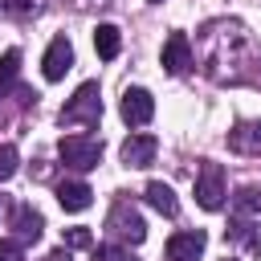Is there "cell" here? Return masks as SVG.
Returning a JSON list of instances; mask_svg holds the SVG:
<instances>
[{
  "label": "cell",
  "mask_w": 261,
  "mask_h": 261,
  "mask_svg": "<svg viewBox=\"0 0 261 261\" xmlns=\"http://www.w3.org/2000/svg\"><path fill=\"white\" fill-rule=\"evenodd\" d=\"M118 114H122L130 126H143V122H151V114H155V98H151L143 86H130V90L122 94V106H118Z\"/></svg>",
  "instance_id": "8992f818"
},
{
  "label": "cell",
  "mask_w": 261,
  "mask_h": 261,
  "mask_svg": "<svg viewBox=\"0 0 261 261\" xmlns=\"http://www.w3.org/2000/svg\"><path fill=\"white\" fill-rule=\"evenodd\" d=\"M143 196H147V204H151L155 212H163V216H175V212H179V200H175V192H171L163 179H151Z\"/></svg>",
  "instance_id": "4fadbf2b"
},
{
  "label": "cell",
  "mask_w": 261,
  "mask_h": 261,
  "mask_svg": "<svg viewBox=\"0 0 261 261\" xmlns=\"http://www.w3.org/2000/svg\"><path fill=\"white\" fill-rule=\"evenodd\" d=\"M102 118V94H98V82H82L73 90V98L61 106V122L65 126H98Z\"/></svg>",
  "instance_id": "6da1fadb"
},
{
  "label": "cell",
  "mask_w": 261,
  "mask_h": 261,
  "mask_svg": "<svg viewBox=\"0 0 261 261\" xmlns=\"http://www.w3.org/2000/svg\"><path fill=\"white\" fill-rule=\"evenodd\" d=\"M69 65H73V45H69L65 37H53L49 49H45V57H41V73H45V82H61Z\"/></svg>",
  "instance_id": "5b68a950"
},
{
  "label": "cell",
  "mask_w": 261,
  "mask_h": 261,
  "mask_svg": "<svg viewBox=\"0 0 261 261\" xmlns=\"http://www.w3.org/2000/svg\"><path fill=\"white\" fill-rule=\"evenodd\" d=\"M16 163H20V155H16V147H12V143H0V184L16 175Z\"/></svg>",
  "instance_id": "ac0fdd59"
},
{
  "label": "cell",
  "mask_w": 261,
  "mask_h": 261,
  "mask_svg": "<svg viewBox=\"0 0 261 261\" xmlns=\"http://www.w3.org/2000/svg\"><path fill=\"white\" fill-rule=\"evenodd\" d=\"M45 261H69V249H65V245H61V249H53V253H49V257H45Z\"/></svg>",
  "instance_id": "603a6c76"
},
{
  "label": "cell",
  "mask_w": 261,
  "mask_h": 261,
  "mask_svg": "<svg viewBox=\"0 0 261 261\" xmlns=\"http://www.w3.org/2000/svg\"><path fill=\"white\" fill-rule=\"evenodd\" d=\"M94 261H135V257L126 245H102V249H94Z\"/></svg>",
  "instance_id": "ffe728a7"
},
{
  "label": "cell",
  "mask_w": 261,
  "mask_h": 261,
  "mask_svg": "<svg viewBox=\"0 0 261 261\" xmlns=\"http://www.w3.org/2000/svg\"><path fill=\"white\" fill-rule=\"evenodd\" d=\"M90 200H94V192H90L86 179H61V184H57V204H61L65 212H86Z\"/></svg>",
  "instance_id": "30bf717a"
},
{
  "label": "cell",
  "mask_w": 261,
  "mask_h": 261,
  "mask_svg": "<svg viewBox=\"0 0 261 261\" xmlns=\"http://www.w3.org/2000/svg\"><path fill=\"white\" fill-rule=\"evenodd\" d=\"M204 245H208L204 228H188V232H175V237L167 241V261H200Z\"/></svg>",
  "instance_id": "ba28073f"
},
{
  "label": "cell",
  "mask_w": 261,
  "mask_h": 261,
  "mask_svg": "<svg viewBox=\"0 0 261 261\" xmlns=\"http://www.w3.org/2000/svg\"><path fill=\"white\" fill-rule=\"evenodd\" d=\"M228 241L245 245L249 253H261V224H253V220H232V224H228Z\"/></svg>",
  "instance_id": "5bb4252c"
},
{
  "label": "cell",
  "mask_w": 261,
  "mask_h": 261,
  "mask_svg": "<svg viewBox=\"0 0 261 261\" xmlns=\"http://www.w3.org/2000/svg\"><path fill=\"white\" fill-rule=\"evenodd\" d=\"M12 228H16V241H20V245H29V241H41L45 220H41V212H37L33 204H20V208L12 212Z\"/></svg>",
  "instance_id": "8fae6325"
},
{
  "label": "cell",
  "mask_w": 261,
  "mask_h": 261,
  "mask_svg": "<svg viewBox=\"0 0 261 261\" xmlns=\"http://www.w3.org/2000/svg\"><path fill=\"white\" fill-rule=\"evenodd\" d=\"M41 4L37 0H0V12H8V16H33Z\"/></svg>",
  "instance_id": "d6986e66"
},
{
  "label": "cell",
  "mask_w": 261,
  "mask_h": 261,
  "mask_svg": "<svg viewBox=\"0 0 261 261\" xmlns=\"http://www.w3.org/2000/svg\"><path fill=\"white\" fill-rule=\"evenodd\" d=\"M106 232L118 237V241L143 245V237H147V220L139 216V208H135L130 200H118V204L110 208V216H106Z\"/></svg>",
  "instance_id": "277c9868"
},
{
  "label": "cell",
  "mask_w": 261,
  "mask_h": 261,
  "mask_svg": "<svg viewBox=\"0 0 261 261\" xmlns=\"http://www.w3.org/2000/svg\"><path fill=\"white\" fill-rule=\"evenodd\" d=\"M16 73H20V49H8V53L0 57V94L16 82Z\"/></svg>",
  "instance_id": "e0dca14e"
},
{
  "label": "cell",
  "mask_w": 261,
  "mask_h": 261,
  "mask_svg": "<svg viewBox=\"0 0 261 261\" xmlns=\"http://www.w3.org/2000/svg\"><path fill=\"white\" fill-rule=\"evenodd\" d=\"M232 208H237V212H249V216H253V212H261V188H257V184L241 188V192L232 196Z\"/></svg>",
  "instance_id": "2e32d148"
},
{
  "label": "cell",
  "mask_w": 261,
  "mask_h": 261,
  "mask_svg": "<svg viewBox=\"0 0 261 261\" xmlns=\"http://www.w3.org/2000/svg\"><path fill=\"white\" fill-rule=\"evenodd\" d=\"M228 147L237 155H261V122H241L228 130Z\"/></svg>",
  "instance_id": "7c38bea8"
},
{
  "label": "cell",
  "mask_w": 261,
  "mask_h": 261,
  "mask_svg": "<svg viewBox=\"0 0 261 261\" xmlns=\"http://www.w3.org/2000/svg\"><path fill=\"white\" fill-rule=\"evenodd\" d=\"M163 69L175 73V77L192 69V41H188V33H171L163 41Z\"/></svg>",
  "instance_id": "52a82bcc"
},
{
  "label": "cell",
  "mask_w": 261,
  "mask_h": 261,
  "mask_svg": "<svg viewBox=\"0 0 261 261\" xmlns=\"http://www.w3.org/2000/svg\"><path fill=\"white\" fill-rule=\"evenodd\" d=\"M61 241H65V249H86L90 245V228H69Z\"/></svg>",
  "instance_id": "44dd1931"
},
{
  "label": "cell",
  "mask_w": 261,
  "mask_h": 261,
  "mask_svg": "<svg viewBox=\"0 0 261 261\" xmlns=\"http://www.w3.org/2000/svg\"><path fill=\"white\" fill-rule=\"evenodd\" d=\"M155 4H159V0H155Z\"/></svg>",
  "instance_id": "cb8c5ba5"
},
{
  "label": "cell",
  "mask_w": 261,
  "mask_h": 261,
  "mask_svg": "<svg viewBox=\"0 0 261 261\" xmlns=\"http://www.w3.org/2000/svg\"><path fill=\"white\" fill-rule=\"evenodd\" d=\"M155 151H159V143H155V135H130L126 143H122V163L126 167H147L151 159H155Z\"/></svg>",
  "instance_id": "9c48e42d"
},
{
  "label": "cell",
  "mask_w": 261,
  "mask_h": 261,
  "mask_svg": "<svg viewBox=\"0 0 261 261\" xmlns=\"http://www.w3.org/2000/svg\"><path fill=\"white\" fill-rule=\"evenodd\" d=\"M0 261H24L20 241H0Z\"/></svg>",
  "instance_id": "7402d4cb"
},
{
  "label": "cell",
  "mask_w": 261,
  "mask_h": 261,
  "mask_svg": "<svg viewBox=\"0 0 261 261\" xmlns=\"http://www.w3.org/2000/svg\"><path fill=\"white\" fill-rule=\"evenodd\" d=\"M224 167L220 163H212V159H204L200 163V175H196V204L204 208V212H220L224 208Z\"/></svg>",
  "instance_id": "3957f363"
},
{
  "label": "cell",
  "mask_w": 261,
  "mask_h": 261,
  "mask_svg": "<svg viewBox=\"0 0 261 261\" xmlns=\"http://www.w3.org/2000/svg\"><path fill=\"white\" fill-rule=\"evenodd\" d=\"M57 155H61L65 167H73V171H90V167L102 163V143L90 139V135H65V139L57 143Z\"/></svg>",
  "instance_id": "7a4b0ae2"
},
{
  "label": "cell",
  "mask_w": 261,
  "mask_h": 261,
  "mask_svg": "<svg viewBox=\"0 0 261 261\" xmlns=\"http://www.w3.org/2000/svg\"><path fill=\"white\" fill-rule=\"evenodd\" d=\"M94 49H98V57H102V61L118 57V49H122L118 29H114V24H98V29H94Z\"/></svg>",
  "instance_id": "9a60e30c"
}]
</instances>
